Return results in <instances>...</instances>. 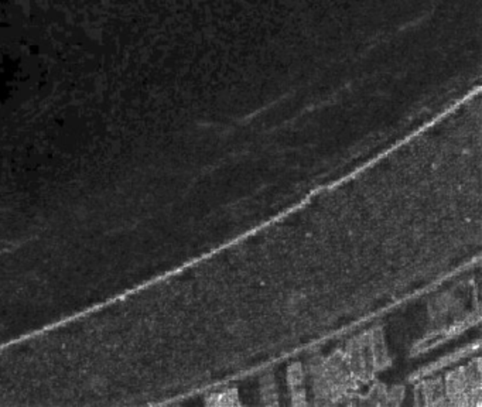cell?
<instances>
[{"label":"cell","mask_w":482,"mask_h":407,"mask_svg":"<svg viewBox=\"0 0 482 407\" xmlns=\"http://www.w3.org/2000/svg\"><path fill=\"white\" fill-rule=\"evenodd\" d=\"M287 382L292 393L293 406L307 405L306 388H304V371L300 362H293L287 369Z\"/></svg>","instance_id":"6da1fadb"},{"label":"cell","mask_w":482,"mask_h":407,"mask_svg":"<svg viewBox=\"0 0 482 407\" xmlns=\"http://www.w3.org/2000/svg\"><path fill=\"white\" fill-rule=\"evenodd\" d=\"M369 346L374 358V369L375 372L384 371L391 365V358L388 354L385 336H384V329L381 326H375L371 329V339H369Z\"/></svg>","instance_id":"7a4b0ae2"},{"label":"cell","mask_w":482,"mask_h":407,"mask_svg":"<svg viewBox=\"0 0 482 407\" xmlns=\"http://www.w3.org/2000/svg\"><path fill=\"white\" fill-rule=\"evenodd\" d=\"M419 392L423 398V405L426 406H448L444 382L439 378L423 382Z\"/></svg>","instance_id":"3957f363"},{"label":"cell","mask_w":482,"mask_h":407,"mask_svg":"<svg viewBox=\"0 0 482 407\" xmlns=\"http://www.w3.org/2000/svg\"><path fill=\"white\" fill-rule=\"evenodd\" d=\"M260 396H262L263 405H267V406L279 405L273 373H266L260 378Z\"/></svg>","instance_id":"277c9868"},{"label":"cell","mask_w":482,"mask_h":407,"mask_svg":"<svg viewBox=\"0 0 482 407\" xmlns=\"http://www.w3.org/2000/svg\"><path fill=\"white\" fill-rule=\"evenodd\" d=\"M207 405H214V406H235L241 405L238 391L237 389H227L221 393L211 395L207 401Z\"/></svg>","instance_id":"5b68a950"},{"label":"cell","mask_w":482,"mask_h":407,"mask_svg":"<svg viewBox=\"0 0 482 407\" xmlns=\"http://www.w3.org/2000/svg\"><path fill=\"white\" fill-rule=\"evenodd\" d=\"M404 398V386H394L386 392L385 406H399Z\"/></svg>","instance_id":"8992f818"}]
</instances>
